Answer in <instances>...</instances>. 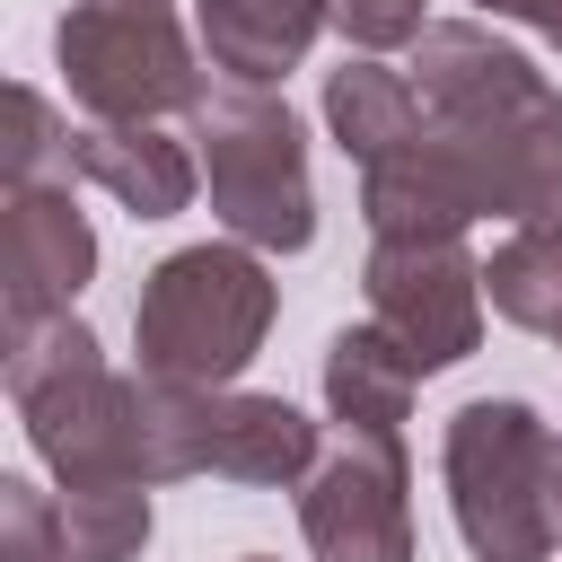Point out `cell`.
I'll return each mask as SVG.
<instances>
[{"label": "cell", "instance_id": "cell-5", "mask_svg": "<svg viewBox=\"0 0 562 562\" xmlns=\"http://www.w3.org/2000/svg\"><path fill=\"white\" fill-rule=\"evenodd\" d=\"M53 61H61V88L88 123L193 114L211 88L202 35H184L167 0H70L53 26Z\"/></svg>", "mask_w": 562, "mask_h": 562}, {"label": "cell", "instance_id": "cell-20", "mask_svg": "<svg viewBox=\"0 0 562 562\" xmlns=\"http://www.w3.org/2000/svg\"><path fill=\"white\" fill-rule=\"evenodd\" d=\"M483 18H518V26H536L553 53H562V0H474Z\"/></svg>", "mask_w": 562, "mask_h": 562}, {"label": "cell", "instance_id": "cell-10", "mask_svg": "<svg viewBox=\"0 0 562 562\" xmlns=\"http://www.w3.org/2000/svg\"><path fill=\"white\" fill-rule=\"evenodd\" d=\"M70 176L114 193L132 220H176L193 202V184H202V158H193V140H176L158 123H79Z\"/></svg>", "mask_w": 562, "mask_h": 562}, {"label": "cell", "instance_id": "cell-16", "mask_svg": "<svg viewBox=\"0 0 562 562\" xmlns=\"http://www.w3.org/2000/svg\"><path fill=\"white\" fill-rule=\"evenodd\" d=\"M149 483H70L61 492V562H140Z\"/></svg>", "mask_w": 562, "mask_h": 562}, {"label": "cell", "instance_id": "cell-13", "mask_svg": "<svg viewBox=\"0 0 562 562\" xmlns=\"http://www.w3.org/2000/svg\"><path fill=\"white\" fill-rule=\"evenodd\" d=\"M325 132L351 167H378L430 132V105H422L413 70H395L378 53H342V70H325Z\"/></svg>", "mask_w": 562, "mask_h": 562}, {"label": "cell", "instance_id": "cell-11", "mask_svg": "<svg viewBox=\"0 0 562 562\" xmlns=\"http://www.w3.org/2000/svg\"><path fill=\"white\" fill-rule=\"evenodd\" d=\"M316 26H334V0H193L202 61L220 79H246V88L290 79L307 61Z\"/></svg>", "mask_w": 562, "mask_h": 562}, {"label": "cell", "instance_id": "cell-17", "mask_svg": "<svg viewBox=\"0 0 562 562\" xmlns=\"http://www.w3.org/2000/svg\"><path fill=\"white\" fill-rule=\"evenodd\" d=\"M9 184H70V123L53 114L44 88H9Z\"/></svg>", "mask_w": 562, "mask_h": 562}, {"label": "cell", "instance_id": "cell-23", "mask_svg": "<svg viewBox=\"0 0 562 562\" xmlns=\"http://www.w3.org/2000/svg\"><path fill=\"white\" fill-rule=\"evenodd\" d=\"M553 351H562V334H553Z\"/></svg>", "mask_w": 562, "mask_h": 562}, {"label": "cell", "instance_id": "cell-9", "mask_svg": "<svg viewBox=\"0 0 562 562\" xmlns=\"http://www.w3.org/2000/svg\"><path fill=\"white\" fill-rule=\"evenodd\" d=\"M97 281V228L70 184H9V325L61 316Z\"/></svg>", "mask_w": 562, "mask_h": 562}, {"label": "cell", "instance_id": "cell-19", "mask_svg": "<svg viewBox=\"0 0 562 562\" xmlns=\"http://www.w3.org/2000/svg\"><path fill=\"white\" fill-rule=\"evenodd\" d=\"M334 26H342V44L351 53H395V44H422L430 35V18H422V0H334Z\"/></svg>", "mask_w": 562, "mask_h": 562}, {"label": "cell", "instance_id": "cell-18", "mask_svg": "<svg viewBox=\"0 0 562 562\" xmlns=\"http://www.w3.org/2000/svg\"><path fill=\"white\" fill-rule=\"evenodd\" d=\"M0 562H61V501L26 474H0Z\"/></svg>", "mask_w": 562, "mask_h": 562}, {"label": "cell", "instance_id": "cell-1", "mask_svg": "<svg viewBox=\"0 0 562 562\" xmlns=\"http://www.w3.org/2000/svg\"><path fill=\"white\" fill-rule=\"evenodd\" d=\"M413 88L430 105V132L465 158L483 220L562 237V97L553 79L501 44L483 18H430L413 44Z\"/></svg>", "mask_w": 562, "mask_h": 562}, {"label": "cell", "instance_id": "cell-21", "mask_svg": "<svg viewBox=\"0 0 562 562\" xmlns=\"http://www.w3.org/2000/svg\"><path fill=\"white\" fill-rule=\"evenodd\" d=\"M544 518H553V553H562V430H553V474H544Z\"/></svg>", "mask_w": 562, "mask_h": 562}, {"label": "cell", "instance_id": "cell-4", "mask_svg": "<svg viewBox=\"0 0 562 562\" xmlns=\"http://www.w3.org/2000/svg\"><path fill=\"white\" fill-rule=\"evenodd\" d=\"M544 474H553V422L536 404L474 395L448 413L439 483H448V518H457L474 562H544L553 553Z\"/></svg>", "mask_w": 562, "mask_h": 562}, {"label": "cell", "instance_id": "cell-3", "mask_svg": "<svg viewBox=\"0 0 562 562\" xmlns=\"http://www.w3.org/2000/svg\"><path fill=\"white\" fill-rule=\"evenodd\" d=\"M184 140L211 184V220L255 255H307L316 246V184H307V132L281 88L211 79L184 114Z\"/></svg>", "mask_w": 562, "mask_h": 562}, {"label": "cell", "instance_id": "cell-6", "mask_svg": "<svg viewBox=\"0 0 562 562\" xmlns=\"http://www.w3.org/2000/svg\"><path fill=\"white\" fill-rule=\"evenodd\" d=\"M360 290H369V325L430 378V369H457L474 342H483V263L465 255V237H439V246H378L369 237V263H360Z\"/></svg>", "mask_w": 562, "mask_h": 562}, {"label": "cell", "instance_id": "cell-8", "mask_svg": "<svg viewBox=\"0 0 562 562\" xmlns=\"http://www.w3.org/2000/svg\"><path fill=\"white\" fill-rule=\"evenodd\" d=\"M360 220L378 246H439V237H465L483 220V193H474L465 158L439 132H422L395 158L360 167Z\"/></svg>", "mask_w": 562, "mask_h": 562}, {"label": "cell", "instance_id": "cell-15", "mask_svg": "<svg viewBox=\"0 0 562 562\" xmlns=\"http://www.w3.org/2000/svg\"><path fill=\"white\" fill-rule=\"evenodd\" d=\"M483 299H492V316L518 325V334H562V237L509 228V237L483 255Z\"/></svg>", "mask_w": 562, "mask_h": 562}, {"label": "cell", "instance_id": "cell-2", "mask_svg": "<svg viewBox=\"0 0 562 562\" xmlns=\"http://www.w3.org/2000/svg\"><path fill=\"white\" fill-rule=\"evenodd\" d=\"M272 307H281V281L237 237H202V246L158 255L140 272V299H132L140 378H167V386H237V369L272 334Z\"/></svg>", "mask_w": 562, "mask_h": 562}, {"label": "cell", "instance_id": "cell-14", "mask_svg": "<svg viewBox=\"0 0 562 562\" xmlns=\"http://www.w3.org/2000/svg\"><path fill=\"white\" fill-rule=\"evenodd\" d=\"M413 386H422V369L378 325H342L325 342V413H334V430H351V439H404Z\"/></svg>", "mask_w": 562, "mask_h": 562}, {"label": "cell", "instance_id": "cell-22", "mask_svg": "<svg viewBox=\"0 0 562 562\" xmlns=\"http://www.w3.org/2000/svg\"><path fill=\"white\" fill-rule=\"evenodd\" d=\"M237 562H272V553H237Z\"/></svg>", "mask_w": 562, "mask_h": 562}, {"label": "cell", "instance_id": "cell-12", "mask_svg": "<svg viewBox=\"0 0 562 562\" xmlns=\"http://www.w3.org/2000/svg\"><path fill=\"white\" fill-rule=\"evenodd\" d=\"M316 422L281 395H246V386H220L211 395V474L228 483H255V492H290L316 474Z\"/></svg>", "mask_w": 562, "mask_h": 562}, {"label": "cell", "instance_id": "cell-7", "mask_svg": "<svg viewBox=\"0 0 562 562\" xmlns=\"http://www.w3.org/2000/svg\"><path fill=\"white\" fill-rule=\"evenodd\" d=\"M299 536L316 562H422L404 439H334L299 483Z\"/></svg>", "mask_w": 562, "mask_h": 562}]
</instances>
